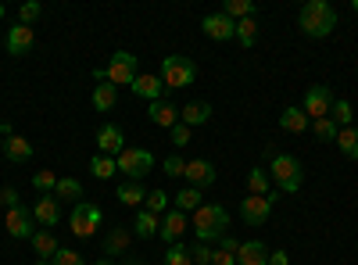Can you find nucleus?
<instances>
[{
  "label": "nucleus",
  "mask_w": 358,
  "mask_h": 265,
  "mask_svg": "<svg viewBox=\"0 0 358 265\" xmlns=\"http://www.w3.org/2000/svg\"><path fill=\"white\" fill-rule=\"evenodd\" d=\"M265 158H268V176H273V183L283 190V194H297L305 183V169L294 155H283L276 147H265Z\"/></svg>",
  "instance_id": "obj_1"
},
{
  "label": "nucleus",
  "mask_w": 358,
  "mask_h": 265,
  "mask_svg": "<svg viewBox=\"0 0 358 265\" xmlns=\"http://www.w3.org/2000/svg\"><path fill=\"white\" fill-rule=\"evenodd\" d=\"M297 25H301V33L312 36V40H326L337 29V11L326 4V0H308L297 15Z\"/></svg>",
  "instance_id": "obj_2"
},
{
  "label": "nucleus",
  "mask_w": 358,
  "mask_h": 265,
  "mask_svg": "<svg viewBox=\"0 0 358 265\" xmlns=\"http://www.w3.org/2000/svg\"><path fill=\"white\" fill-rule=\"evenodd\" d=\"M226 229H229V212L222 208V204H201V208L194 212L197 244H212V241H219Z\"/></svg>",
  "instance_id": "obj_3"
},
{
  "label": "nucleus",
  "mask_w": 358,
  "mask_h": 265,
  "mask_svg": "<svg viewBox=\"0 0 358 265\" xmlns=\"http://www.w3.org/2000/svg\"><path fill=\"white\" fill-rule=\"evenodd\" d=\"M162 83H165V90H183V86H190L197 79V65L190 62V57L183 54H169L162 57Z\"/></svg>",
  "instance_id": "obj_4"
},
{
  "label": "nucleus",
  "mask_w": 358,
  "mask_h": 265,
  "mask_svg": "<svg viewBox=\"0 0 358 265\" xmlns=\"http://www.w3.org/2000/svg\"><path fill=\"white\" fill-rule=\"evenodd\" d=\"M101 222H104V212L97 208V204H90V201H79L76 208H72V215H69V229L76 233L79 241H90V237H94Z\"/></svg>",
  "instance_id": "obj_5"
},
{
  "label": "nucleus",
  "mask_w": 358,
  "mask_h": 265,
  "mask_svg": "<svg viewBox=\"0 0 358 265\" xmlns=\"http://www.w3.org/2000/svg\"><path fill=\"white\" fill-rule=\"evenodd\" d=\"M115 165H118V172H126L133 183H140L143 176L155 169V155L147 151V147H126V151L115 158Z\"/></svg>",
  "instance_id": "obj_6"
},
{
  "label": "nucleus",
  "mask_w": 358,
  "mask_h": 265,
  "mask_svg": "<svg viewBox=\"0 0 358 265\" xmlns=\"http://www.w3.org/2000/svg\"><path fill=\"white\" fill-rule=\"evenodd\" d=\"M104 72H108V83L111 86H133V79H136V54L115 50L111 62L104 65Z\"/></svg>",
  "instance_id": "obj_7"
},
{
  "label": "nucleus",
  "mask_w": 358,
  "mask_h": 265,
  "mask_svg": "<svg viewBox=\"0 0 358 265\" xmlns=\"http://www.w3.org/2000/svg\"><path fill=\"white\" fill-rule=\"evenodd\" d=\"M4 229L11 233L15 241H33V233H36V215H33V208H25V204H15V208H8Z\"/></svg>",
  "instance_id": "obj_8"
},
{
  "label": "nucleus",
  "mask_w": 358,
  "mask_h": 265,
  "mask_svg": "<svg viewBox=\"0 0 358 265\" xmlns=\"http://www.w3.org/2000/svg\"><path fill=\"white\" fill-rule=\"evenodd\" d=\"M334 90L330 86H308L305 90V104H301V111L308 115V119L315 122V119H330V108H334Z\"/></svg>",
  "instance_id": "obj_9"
},
{
  "label": "nucleus",
  "mask_w": 358,
  "mask_h": 265,
  "mask_svg": "<svg viewBox=\"0 0 358 265\" xmlns=\"http://www.w3.org/2000/svg\"><path fill=\"white\" fill-rule=\"evenodd\" d=\"M273 204H276L273 194H268V197H255V194H248V197L241 201V219H244L248 226H265V219L273 215Z\"/></svg>",
  "instance_id": "obj_10"
},
{
  "label": "nucleus",
  "mask_w": 358,
  "mask_h": 265,
  "mask_svg": "<svg viewBox=\"0 0 358 265\" xmlns=\"http://www.w3.org/2000/svg\"><path fill=\"white\" fill-rule=\"evenodd\" d=\"M190 229L187 222V212H179V208H169L165 219H162V229H158V237L172 248V244H183V233Z\"/></svg>",
  "instance_id": "obj_11"
},
{
  "label": "nucleus",
  "mask_w": 358,
  "mask_h": 265,
  "mask_svg": "<svg viewBox=\"0 0 358 265\" xmlns=\"http://www.w3.org/2000/svg\"><path fill=\"white\" fill-rule=\"evenodd\" d=\"M4 47H8V54H15V57L29 54V50L36 47V29H33V25H22V22H15V25L8 29V40H4Z\"/></svg>",
  "instance_id": "obj_12"
},
{
  "label": "nucleus",
  "mask_w": 358,
  "mask_h": 265,
  "mask_svg": "<svg viewBox=\"0 0 358 265\" xmlns=\"http://www.w3.org/2000/svg\"><path fill=\"white\" fill-rule=\"evenodd\" d=\"M201 29H204V36H208V40H215V43L236 40V22H233V18H226L222 11H219V15H204Z\"/></svg>",
  "instance_id": "obj_13"
},
{
  "label": "nucleus",
  "mask_w": 358,
  "mask_h": 265,
  "mask_svg": "<svg viewBox=\"0 0 358 265\" xmlns=\"http://www.w3.org/2000/svg\"><path fill=\"white\" fill-rule=\"evenodd\" d=\"M126 136H122V126H115V122H104L101 129H97V147H101V155H108V158H118L126 151Z\"/></svg>",
  "instance_id": "obj_14"
},
{
  "label": "nucleus",
  "mask_w": 358,
  "mask_h": 265,
  "mask_svg": "<svg viewBox=\"0 0 358 265\" xmlns=\"http://www.w3.org/2000/svg\"><path fill=\"white\" fill-rule=\"evenodd\" d=\"M187 180H190V187H197V190H204V187H212L215 183V165L212 162H204V158H194V162H187Z\"/></svg>",
  "instance_id": "obj_15"
},
{
  "label": "nucleus",
  "mask_w": 358,
  "mask_h": 265,
  "mask_svg": "<svg viewBox=\"0 0 358 265\" xmlns=\"http://www.w3.org/2000/svg\"><path fill=\"white\" fill-rule=\"evenodd\" d=\"M33 215H36V222H40V226L54 229L57 222H62V204H57V197H54V194H43V197L36 201Z\"/></svg>",
  "instance_id": "obj_16"
},
{
  "label": "nucleus",
  "mask_w": 358,
  "mask_h": 265,
  "mask_svg": "<svg viewBox=\"0 0 358 265\" xmlns=\"http://www.w3.org/2000/svg\"><path fill=\"white\" fill-rule=\"evenodd\" d=\"M129 90H133L136 97H143V101L155 104V101H162V94H165V83H162V76H136Z\"/></svg>",
  "instance_id": "obj_17"
},
{
  "label": "nucleus",
  "mask_w": 358,
  "mask_h": 265,
  "mask_svg": "<svg viewBox=\"0 0 358 265\" xmlns=\"http://www.w3.org/2000/svg\"><path fill=\"white\" fill-rule=\"evenodd\" d=\"M208 119H212V104L208 101H190V104H183V111H179V122L183 126H204Z\"/></svg>",
  "instance_id": "obj_18"
},
{
  "label": "nucleus",
  "mask_w": 358,
  "mask_h": 265,
  "mask_svg": "<svg viewBox=\"0 0 358 265\" xmlns=\"http://www.w3.org/2000/svg\"><path fill=\"white\" fill-rule=\"evenodd\" d=\"M268 255L273 251H265L262 241H244L236 251V265H268Z\"/></svg>",
  "instance_id": "obj_19"
},
{
  "label": "nucleus",
  "mask_w": 358,
  "mask_h": 265,
  "mask_svg": "<svg viewBox=\"0 0 358 265\" xmlns=\"http://www.w3.org/2000/svg\"><path fill=\"white\" fill-rule=\"evenodd\" d=\"M158 229H162V219L155 215V212H136V219H133V237H140V241H151V237H158Z\"/></svg>",
  "instance_id": "obj_20"
},
{
  "label": "nucleus",
  "mask_w": 358,
  "mask_h": 265,
  "mask_svg": "<svg viewBox=\"0 0 358 265\" xmlns=\"http://www.w3.org/2000/svg\"><path fill=\"white\" fill-rule=\"evenodd\" d=\"M147 115H151V122H155V126H162V129L179 126V108H172L169 101H155L151 108H147Z\"/></svg>",
  "instance_id": "obj_21"
},
{
  "label": "nucleus",
  "mask_w": 358,
  "mask_h": 265,
  "mask_svg": "<svg viewBox=\"0 0 358 265\" xmlns=\"http://www.w3.org/2000/svg\"><path fill=\"white\" fill-rule=\"evenodd\" d=\"M308 126H312V119H308L301 108H294V104H290V108L280 111V129H287V133H305Z\"/></svg>",
  "instance_id": "obj_22"
},
{
  "label": "nucleus",
  "mask_w": 358,
  "mask_h": 265,
  "mask_svg": "<svg viewBox=\"0 0 358 265\" xmlns=\"http://www.w3.org/2000/svg\"><path fill=\"white\" fill-rule=\"evenodd\" d=\"M129 244H133V233L118 226V229H111L108 237H104V255H108V258H115V255H126V251H129Z\"/></svg>",
  "instance_id": "obj_23"
},
{
  "label": "nucleus",
  "mask_w": 358,
  "mask_h": 265,
  "mask_svg": "<svg viewBox=\"0 0 358 265\" xmlns=\"http://www.w3.org/2000/svg\"><path fill=\"white\" fill-rule=\"evenodd\" d=\"M33 251H36V258H54L57 255V237H54V229H36L33 233Z\"/></svg>",
  "instance_id": "obj_24"
},
{
  "label": "nucleus",
  "mask_w": 358,
  "mask_h": 265,
  "mask_svg": "<svg viewBox=\"0 0 358 265\" xmlns=\"http://www.w3.org/2000/svg\"><path fill=\"white\" fill-rule=\"evenodd\" d=\"M4 155H8V162H29L33 158V143H29L25 136H11V140H4Z\"/></svg>",
  "instance_id": "obj_25"
},
{
  "label": "nucleus",
  "mask_w": 358,
  "mask_h": 265,
  "mask_svg": "<svg viewBox=\"0 0 358 265\" xmlns=\"http://www.w3.org/2000/svg\"><path fill=\"white\" fill-rule=\"evenodd\" d=\"M115 101H118V86H111V83H97L94 86V111H111L115 108Z\"/></svg>",
  "instance_id": "obj_26"
},
{
  "label": "nucleus",
  "mask_w": 358,
  "mask_h": 265,
  "mask_svg": "<svg viewBox=\"0 0 358 265\" xmlns=\"http://www.w3.org/2000/svg\"><path fill=\"white\" fill-rule=\"evenodd\" d=\"M118 201H122V204H129V208H133V204H143L147 201V190H143V183H133V180H126V183H118Z\"/></svg>",
  "instance_id": "obj_27"
},
{
  "label": "nucleus",
  "mask_w": 358,
  "mask_h": 265,
  "mask_svg": "<svg viewBox=\"0 0 358 265\" xmlns=\"http://www.w3.org/2000/svg\"><path fill=\"white\" fill-rule=\"evenodd\" d=\"M334 143L341 147V155H344V158H351V162H358V129H355V126H348V129H341Z\"/></svg>",
  "instance_id": "obj_28"
},
{
  "label": "nucleus",
  "mask_w": 358,
  "mask_h": 265,
  "mask_svg": "<svg viewBox=\"0 0 358 265\" xmlns=\"http://www.w3.org/2000/svg\"><path fill=\"white\" fill-rule=\"evenodd\" d=\"M172 201H176L172 208H179V212H197L204 197H201V190H197V187H187V190H179Z\"/></svg>",
  "instance_id": "obj_29"
},
{
  "label": "nucleus",
  "mask_w": 358,
  "mask_h": 265,
  "mask_svg": "<svg viewBox=\"0 0 358 265\" xmlns=\"http://www.w3.org/2000/svg\"><path fill=\"white\" fill-rule=\"evenodd\" d=\"M268 183H273V176H268L265 169H251L248 172V190L255 197H268Z\"/></svg>",
  "instance_id": "obj_30"
},
{
  "label": "nucleus",
  "mask_w": 358,
  "mask_h": 265,
  "mask_svg": "<svg viewBox=\"0 0 358 265\" xmlns=\"http://www.w3.org/2000/svg\"><path fill=\"white\" fill-rule=\"evenodd\" d=\"M222 15L233 18V22H244V18H255V4H251V0H226Z\"/></svg>",
  "instance_id": "obj_31"
},
{
  "label": "nucleus",
  "mask_w": 358,
  "mask_h": 265,
  "mask_svg": "<svg viewBox=\"0 0 358 265\" xmlns=\"http://www.w3.org/2000/svg\"><path fill=\"white\" fill-rule=\"evenodd\" d=\"M54 197L57 201H83V183L79 180H57V187H54Z\"/></svg>",
  "instance_id": "obj_32"
},
{
  "label": "nucleus",
  "mask_w": 358,
  "mask_h": 265,
  "mask_svg": "<svg viewBox=\"0 0 358 265\" xmlns=\"http://www.w3.org/2000/svg\"><path fill=\"white\" fill-rule=\"evenodd\" d=\"M236 43H241V47H255L258 43V22L255 18L236 22Z\"/></svg>",
  "instance_id": "obj_33"
},
{
  "label": "nucleus",
  "mask_w": 358,
  "mask_h": 265,
  "mask_svg": "<svg viewBox=\"0 0 358 265\" xmlns=\"http://www.w3.org/2000/svg\"><path fill=\"white\" fill-rule=\"evenodd\" d=\"M90 172H94L97 180H111V176L118 172V165H115V158H108V155H94V162H90Z\"/></svg>",
  "instance_id": "obj_34"
},
{
  "label": "nucleus",
  "mask_w": 358,
  "mask_h": 265,
  "mask_svg": "<svg viewBox=\"0 0 358 265\" xmlns=\"http://www.w3.org/2000/svg\"><path fill=\"white\" fill-rule=\"evenodd\" d=\"M330 119L341 126V129H348L351 126V119H355V111H351V101H334V108H330Z\"/></svg>",
  "instance_id": "obj_35"
},
{
  "label": "nucleus",
  "mask_w": 358,
  "mask_h": 265,
  "mask_svg": "<svg viewBox=\"0 0 358 265\" xmlns=\"http://www.w3.org/2000/svg\"><path fill=\"white\" fill-rule=\"evenodd\" d=\"M162 265H194V258H190V248H183V244H172V248L165 251Z\"/></svg>",
  "instance_id": "obj_36"
},
{
  "label": "nucleus",
  "mask_w": 358,
  "mask_h": 265,
  "mask_svg": "<svg viewBox=\"0 0 358 265\" xmlns=\"http://www.w3.org/2000/svg\"><path fill=\"white\" fill-rule=\"evenodd\" d=\"M169 201H172V197H169L165 190H151V194H147V201H143V204H147V212L162 215V212H169Z\"/></svg>",
  "instance_id": "obj_37"
},
{
  "label": "nucleus",
  "mask_w": 358,
  "mask_h": 265,
  "mask_svg": "<svg viewBox=\"0 0 358 265\" xmlns=\"http://www.w3.org/2000/svg\"><path fill=\"white\" fill-rule=\"evenodd\" d=\"M312 129H315V136H319V140H337V133H341V126H337L334 119H315V122H312Z\"/></svg>",
  "instance_id": "obj_38"
},
{
  "label": "nucleus",
  "mask_w": 358,
  "mask_h": 265,
  "mask_svg": "<svg viewBox=\"0 0 358 265\" xmlns=\"http://www.w3.org/2000/svg\"><path fill=\"white\" fill-rule=\"evenodd\" d=\"M162 169H165V176H169V180H179V176L187 172V158H179V155H169V158L162 162Z\"/></svg>",
  "instance_id": "obj_39"
},
{
  "label": "nucleus",
  "mask_w": 358,
  "mask_h": 265,
  "mask_svg": "<svg viewBox=\"0 0 358 265\" xmlns=\"http://www.w3.org/2000/svg\"><path fill=\"white\" fill-rule=\"evenodd\" d=\"M50 265H86V262H83V255L72 251V248H57V255L50 258Z\"/></svg>",
  "instance_id": "obj_40"
},
{
  "label": "nucleus",
  "mask_w": 358,
  "mask_h": 265,
  "mask_svg": "<svg viewBox=\"0 0 358 265\" xmlns=\"http://www.w3.org/2000/svg\"><path fill=\"white\" fill-rule=\"evenodd\" d=\"M33 187H36L40 194H54V187H57V176L43 169V172H36V176H33Z\"/></svg>",
  "instance_id": "obj_41"
},
{
  "label": "nucleus",
  "mask_w": 358,
  "mask_h": 265,
  "mask_svg": "<svg viewBox=\"0 0 358 265\" xmlns=\"http://www.w3.org/2000/svg\"><path fill=\"white\" fill-rule=\"evenodd\" d=\"M40 15H43V8L36 4V0H29V4H22V8H18V22H22V25H33Z\"/></svg>",
  "instance_id": "obj_42"
},
{
  "label": "nucleus",
  "mask_w": 358,
  "mask_h": 265,
  "mask_svg": "<svg viewBox=\"0 0 358 265\" xmlns=\"http://www.w3.org/2000/svg\"><path fill=\"white\" fill-rule=\"evenodd\" d=\"M190 258H194V265H212L215 262V251L208 248V244H194L190 248Z\"/></svg>",
  "instance_id": "obj_43"
},
{
  "label": "nucleus",
  "mask_w": 358,
  "mask_h": 265,
  "mask_svg": "<svg viewBox=\"0 0 358 265\" xmlns=\"http://www.w3.org/2000/svg\"><path fill=\"white\" fill-rule=\"evenodd\" d=\"M172 143H176V147H187V143H190V126H183V122L172 126Z\"/></svg>",
  "instance_id": "obj_44"
},
{
  "label": "nucleus",
  "mask_w": 358,
  "mask_h": 265,
  "mask_svg": "<svg viewBox=\"0 0 358 265\" xmlns=\"http://www.w3.org/2000/svg\"><path fill=\"white\" fill-rule=\"evenodd\" d=\"M0 204H4V208H15V204H18V190L15 187H0Z\"/></svg>",
  "instance_id": "obj_45"
},
{
  "label": "nucleus",
  "mask_w": 358,
  "mask_h": 265,
  "mask_svg": "<svg viewBox=\"0 0 358 265\" xmlns=\"http://www.w3.org/2000/svg\"><path fill=\"white\" fill-rule=\"evenodd\" d=\"M219 251H229V255H236V251H241V241H236V237H229V233H222V237H219Z\"/></svg>",
  "instance_id": "obj_46"
},
{
  "label": "nucleus",
  "mask_w": 358,
  "mask_h": 265,
  "mask_svg": "<svg viewBox=\"0 0 358 265\" xmlns=\"http://www.w3.org/2000/svg\"><path fill=\"white\" fill-rule=\"evenodd\" d=\"M212 265H236V255H229V251H215V262Z\"/></svg>",
  "instance_id": "obj_47"
},
{
  "label": "nucleus",
  "mask_w": 358,
  "mask_h": 265,
  "mask_svg": "<svg viewBox=\"0 0 358 265\" xmlns=\"http://www.w3.org/2000/svg\"><path fill=\"white\" fill-rule=\"evenodd\" d=\"M287 262H290L287 251H273V255H268V265H287Z\"/></svg>",
  "instance_id": "obj_48"
},
{
  "label": "nucleus",
  "mask_w": 358,
  "mask_h": 265,
  "mask_svg": "<svg viewBox=\"0 0 358 265\" xmlns=\"http://www.w3.org/2000/svg\"><path fill=\"white\" fill-rule=\"evenodd\" d=\"M122 265H147V262H140V258H129V262H122Z\"/></svg>",
  "instance_id": "obj_49"
},
{
  "label": "nucleus",
  "mask_w": 358,
  "mask_h": 265,
  "mask_svg": "<svg viewBox=\"0 0 358 265\" xmlns=\"http://www.w3.org/2000/svg\"><path fill=\"white\" fill-rule=\"evenodd\" d=\"M94 265H115V262H111V258H101V262H94Z\"/></svg>",
  "instance_id": "obj_50"
},
{
  "label": "nucleus",
  "mask_w": 358,
  "mask_h": 265,
  "mask_svg": "<svg viewBox=\"0 0 358 265\" xmlns=\"http://www.w3.org/2000/svg\"><path fill=\"white\" fill-rule=\"evenodd\" d=\"M33 265H50V262H47V258H36V262H33Z\"/></svg>",
  "instance_id": "obj_51"
},
{
  "label": "nucleus",
  "mask_w": 358,
  "mask_h": 265,
  "mask_svg": "<svg viewBox=\"0 0 358 265\" xmlns=\"http://www.w3.org/2000/svg\"><path fill=\"white\" fill-rule=\"evenodd\" d=\"M4 15H8V8H4V4H0V22H4Z\"/></svg>",
  "instance_id": "obj_52"
},
{
  "label": "nucleus",
  "mask_w": 358,
  "mask_h": 265,
  "mask_svg": "<svg viewBox=\"0 0 358 265\" xmlns=\"http://www.w3.org/2000/svg\"><path fill=\"white\" fill-rule=\"evenodd\" d=\"M351 11H358V0H351Z\"/></svg>",
  "instance_id": "obj_53"
},
{
  "label": "nucleus",
  "mask_w": 358,
  "mask_h": 265,
  "mask_svg": "<svg viewBox=\"0 0 358 265\" xmlns=\"http://www.w3.org/2000/svg\"><path fill=\"white\" fill-rule=\"evenodd\" d=\"M0 155H4V136H0Z\"/></svg>",
  "instance_id": "obj_54"
}]
</instances>
